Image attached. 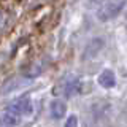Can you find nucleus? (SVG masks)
Instances as JSON below:
<instances>
[{"instance_id": "obj_2", "label": "nucleus", "mask_w": 127, "mask_h": 127, "mask_svg": "<svg viewBox=\"0 0 127 127\" xmlns=\"http://www.w3.org/2000/svg\"><path fill=\"white\" fill-rule=\"evenodd\" d=\"M122 6H124V0H110V2H106L105 5L102 6V10L98 11V18L103 19V21L114 18V16L119 14V11L122 10Z\"/></svg>"}, {"instance_id": "obj_7", "label": "nucleus", "mask_w": 127, "mask_h": 127, "mask_svg": "<svg viewBox=\"0 0 127 127\" xmlns=\"http://www.w3.org/2000/svg\"><path fill=\"white\" fill-rule=\"evenodd\" d=\"M0 127H8V126L5 124V122H3V121H2V119H0Z\"/></svg>"}, {"instance_id": "obj_5", "label": "nucleus", "mask_w": 127, "mask_h": 127, "mask_svg": "<svg viewBox=\"0 0 127 127\" xmlns=\"http://www.w3.org/2000/svg\"><path fill=\"white\" fill-rule=\"evenodd\" d=\"M49 113L54 119H61L64 118V114L67 113V105L65 102L62 100H53L51 102V106H49Z\"/></svg>"}, {"instance_id": "obj_3", "label": "nucleus", "mask_w": 127, "mask_h": 127, "mask_svg": "<svg viewBox=\"0 0 127 127\" xmlns=\"http://www.w3.org/2000/svg\"><path fill=\"white\" fill-rule=\"evenodd\" d=\"M8 108L13 110L16 114H19V116L22 118L24 114H30L32 113V100H30L29 95H22V97L16 98Z\"/></svg>"}, {"instance_id": "obj_6", "label": "nucleus", "mask_w": 127, "mask_h": 127, "mask_svg": "<svg viewBox=\"0 0 127 127\" xmlns=\"http://www.w3.org/2000/svg\"><path fill=\"white\" fill-rule=\"evenodd\" d=\"M64 127H78V118L75 116V114H71V116L65 121V126Z\"/></svg>"}, {"instance_id": "obj_1", "label": "nucleus", "mask_w": 127, "mask_h": 127, "mask_svg": "<svg viewBox=\"0 0 127 127\" xmlns=\"http://www.w3.org/2000/svg\"><path fill=\"white\" fill-rule=\"evenodd\" d=\"M81 91V83L75 75H67L64 76L61 81L56 84L54 94L56 95H62V97H71V95L78 94Z\"/></svg>"}, {"instance_id": "obj_4", "label": "nucleus", "mask_w": 127, "mask_h": 127, "mask_svg": "<svg viewBox=\"0 0 127 127\" xmlns=\"http://www.w3.org/2000/svg\"><path fill=\"white\" fill-rule=\"evenodd\" d=\"M98 84L105 89H111V87L116 86V76L111 70H103L98 76Z\"/></svg>"}]
</instances>
